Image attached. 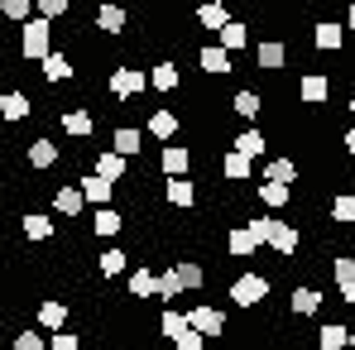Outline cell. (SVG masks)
I'll list each match as a JSON object with an SVG mask.
<instances>
[{"instance_id": "obj_48", "label": "cell", "mask_w": 355, "mask_h": 350, "mask_svg": "<svg viewBox=\"0 0 355 350\" xmlns=\"http://www.w3.org/2000/svg\"><path fill=\"white\" fill-rule=\"evenodd\" d=\"M341 297H346V302H355V283H341Z\"/></svg>"}, {"instance_id": "obj_12", "label": "cell", "mask_w": 355, "mask_h": 350, "mask_svg": "<svg viewBox=\"0 0 355 350\" xmlns=\"http://www.w3.org/2000/svg\"><path fill=\"white\" fill-rule=\"evenodd\" d=\"M58 164V144L53 139H34L29 144V168H53Z\"/></svg>"}, {"instance_id": "obj_10", "label": "cell", "mask_w": 355, "mask_h": 350, "mask_svg": "<svg viewBox=\"0 0 355 350\" xmlns=\"http://www.w3.org/2000/svg\"><path fill=\"white\" fill-rule=\"evenodd\" d=\"M77 192H82V202H96V211H101V207H106V202L116 197V187H111V182H101L96 173L82 177V187H77Z\"/></svg>"}, {"instance_id": "obj_28", "label": "cell", "mask_w": 355, "mask_h": 350, "mask_svg": "<svg viewBox=\"0 0 355 350\" xmlns=\"http://www.w3.org/2000/svg\"><path fill=\"white\" fill-rule=\"evenodd\" d=\"M317 307H322V292L317 288H293V312L297 317H312Z\"/></svg>"}, {"instance_id": "obj_34", "label": "cell", "mask_w": 355, "mask_h": 350, "mask_svg": "<svg viewBox=\"0 0 355 350\" xmlns=\"http://www.w3.org/2000/svg\"><path fill=\"white\" fill-rule=\"evenodd\" d=\"M341 39H346V34H341L336 24H317V34H312V44H317L322 53H331V49H341Z\"/></svg>"}, {"instance_id": "obj_47", "label": "cell", "mask_w": 355, "mask_h": 350, "mask_svg": "<svg viewBox=\"0 0 355 350\" xmlns=\"http://www.w3.org/2000/svg\"><path fill=\"white\" fill-rule=\"evenodd\" d=\"M173 346H178V350H202V336H197V331L187 326V336H178Z\"/></svg>"}, {"instance_id": "obj_2", "label": "cell", "mask_w": 355, "mask_h": 350, "mask_svg": "<svg viewBox=\"0 0 355 350\" xmlns=\"http://www.w3.org/2000/svg\"><path fill=\"white\" fill-rule=\"evenodd\" d=\"M19 53L29 62H44L53 53V24L49 19H29L24 24V34H19Z\"/></svg>"}, {"instance_id": "obj_17", "label": "cell", "mask_w": 355, "mask_h": 350, "mask_svg": "<svg viewBox=\"0 0 355 350\" xmlns=\"http://www.w3.org/2000/svg\"><path fill=\"white\" fill-rule=\"evenodd\" d=\"M164 197H168L173 207H192V202H197V187H192L187 177H168V187H164Z\"/></svg>"}, {"instance_id": "obj_52", "label": "cell", "mask_w": 355, "mask_h": 350, "mask_svg": "<svg viewBox=\"0 0 355 350\" xmlns=\"http://www.w3.org/2000/svg\"><path fill=\"white\" fill-rule=\"evenodd\" d=\"M351 111H355V101H351Z\"/></svg>"}, {"instance_id": "obj_13", "label": "cell", "mask_w": 355, "mask_h": 350, "mask_svg": "<svg viewBox=\"0 0 355 350\" xmlns=\"http://www.w3.org/2000/svg\"><path fill=\"white\" fill-rule=\"evenodd\" d=\"M197 62H202V72H211V77H226V72H231V53H221L216 44H211V49H202Z\"/></svg>"}, {"instance_id": "obj_33", "label": "cell", "mask_w": 355, "mask_h": 350, "mask_svg": "<svg viewBox=\"0 0 355 350\" xmlns=\"http://www.w3.org/2000/svg\"><path fill=\"white\" fill-rule=\"evenodd\" d=\"M159 331H164V336H168V341H178V336H187V317H182V312H173V307H168V312H164V317H159Z\"/></svg>"}, {"instance_id": "obj_45", "label": "cell", "mask_w": 355, "mask_h": 350, "mask_svg": "<svg viewBox=\"0 0 355 350\" xmlns=\"http://www.w3.org/2000/svg\"><path fill=\"white\" fill-rule=\"evenodd\" d=\"M15 350H49V341L34 336V331H24V336H15Z\"/></svg>"}, {"instance_id": "obj_51", "label": "cell", "mask_w": 355, "mask_h": 350, "mask_svg": "<svg viewBox=\"0 0 355 350\" xmlns=\"http://www.w3.org/2000/svg\"><path fill=\"white\" fill-rule=\"evenodd\" d=\"M346 346H355V331H351V341H346Z\"/></svg>"}, {"instance_id": "obj_16", "label": "cell", "mask_w": 355, "mask_h": 350, "mask_svg": "<svg viewBox=\"0 0 355 350\" xmlns=\"http://www.w3.org/2000/svg\"><path fill=\"white\" fill-rule=\"evenodd\" d=\"M245 44H250V29H245L240 19H231V24L221 29V44H216V49H221V53H236V49H245Z\"/></svg>"}, {"instance_id": "obj_36", "label": "cell", "mask_w": 355, "mask_h": 350, "mask_svg": "<svg viewBox=\"0 0 355 350\" xmlns=\"http://www.w3.org/2000/svg\"><path fill=\"white\" fill-rule=\"evenodd\" d=\"M19 226H24L29 240H49V235H53V221H49V216H39V211H34V216H24Z\"/></svg>"}, {"instance_id": "obj_29", "label": "cell", "mask_w": 355, "mask_h": 350, "mask_svg": "<svg viewBox=\"0 0 355 350\" xmlns=\"http://www.w3.org/2000/svg\"><path fill=\"white\" fill-rule=\"evenodd\" d=\"M221 173L231 177V182H245V177H250V159H240L236 149H231V154H221Z\"/></svg>"}, {"instance_id": "obj_21", "label": "cell", "mask_w": 355, "mask_h": 350, "mask_svg": "<svg viewBox=\"0 0 355 350\" xmlns=\"http://www.w3.org/2000/svg\"><path fill=\"white\" fill-rule=\"evenodd\" d=\"M346 341H351V331H346L341 322H327V326L317 331V346H322V350H341Z\"/></svg>"}, {"instance_id": "obj_11", "label": "cell", "mask_w": 355, "mask_h": 350, "mask_svg": "<svg viewBox=\"0 0 355 350\" xmlns=\"http://www.w3.org/2000/svg\"><path fill=\"white\" fill-rule=\"evenodd\" d=\"M39 326H44V331H67V307H62L58 297H49V302L39 307Z\"/></svg>"}, {"instance_id": "obj_19", "label": "cell", "mask_w": 355, "mask_h": 350, "mask_svg": "<svg viewBox=\"0 0 355 350\" xmlns=\"http://www.w3.org/2000/svg\"><path fill=\"white\" fill-rule=\"evenodd\" d=\"M264 149H269V139H264L259 130H245V134L236 139V154H240V159H259Z\"/></svg>"}, {"instance_id": "obj_31", "label": "cell", "mask_w": 355, "mask_h": 350, "mask_svg": "<svg viewBox=\"0 0 355 350\" xmlns=\"http://www.w3.org/2000/svg\"><path fill=\"white\" fill-rule=\"evenodd\" d=\"M96 24H101L106 34H120V29H125V10H120V5H101V10H96Z\"/></svg>"}, {"instance_id": "obj_27", "label": "cell", "mask_w": 355, "mask_h": 350, "mask_svg": "<svg viewBox=\"0 0 355 350\" xmlns=\"http://www.w3.org/2000/svg\"><path fill=\"white\" fill-rule=\"evenodd\" d=\"M197 19H202V29H216V34H221V29L231 24L226 5H202V10H197Z\"/></svg>"}, {"instance_id": "obj_20", "label": "cell", "mask_w": 355, "mask_h": 350, "mask_svg": "<svg viewBox=\"0 0 355 350\" xmlns=\"http://www.w3.org/2000/svg\"><path fill=\"white\" fill-rule=\"evenodd\" d=\"M173 279L182 283V288H202V279H207V274H202V264H197V259H178V264H173Z\"/></svg>"}, {"instance_id": "obj_9", "label": "cell", "mask_w": 355, "mask_h": 350, "mask_svg": "<svg viewBox=\"0 0 355 350\" xmlns=\"http://www.w3.org/2000/svg\"><path fill=\"white\" fill-rule=\"evenodd\" d=\"M327 91H331V87H327V77H322V72H307V77L297 82V96H302L307 106H322V101H327Z\"/></svg>"}, {"instance_id": "obj_3", "label": "cell", "mask_w": 355, "mask_h": 350, "mask_svg": "<svg viewBox=\"0 0 355 350\" xmlns=\"http://www.w3.org/2000/svg\"><path fill=\"white\" fill-rule=\"evenodd\" d=\"M231 297H236L240 307H259L269 297V279L264 274H240L236 283H231Z\"/></svg>"}, {"instance_id": "obj_37", "label": "cell", "mask_w": 355, "mask_h": 350, "mask_svg": "<svg viewBox=\"0 0 355 350\" xmlns=\"http://www.w3.org/2000/svg\"><path fill=\"white\" fill-rule=\"evenodd\" d=\"M44 77H49V82H62V77H72V62L62 58V53H49V58H44Z\"/></svg>"}, {"instance_id": "obj_7", "label": "cell", "mask_w": 355, "mask_h": 350, "mask_svg": "<svg viewBox=\"0 0 355 350\" xmlns=\"http://www.w3.org/2000/svg\"><path fill=\"white\" fill-rule=\"evenodd\" d=\"M187 164H192V154L182 149V144H164V154H159V168L168 177H182L187 173Z\"/></svg>"}, {"instance_id": "obj_42", "label": "cell", "mask_w": 355, "mask_h": 350, "mask_svg": "<svg viewBox=\"0 0 355 350\" xmlns=\"http://www.w3.org/2000/svg\"><path fill=\"white\" fill-rule=\"evenodd\" d=\"M178 292H182V283L173 279V269H168L164 279H154V297H178Z\"/></svg>"}, {"instance_id": "obj_32", "label": "cell", "mask_w": 355, "mask_h": 350, "mask_svg": "<svg viewBox=\"0 0 355 350\" xmlns=\"http://www.w3.org/2000/svg\"><path fill=\"white\" fill-rule=\"evenodd\" d=\"M62 130H67V134H77V139H82V134H92V111H62Z\"/></svg>"}, {"instance_id": "obj_15", "label": "cell", "mask_w": 355, "mask_h": 350, "mask_svg": "<svg viewBox=\"0 0 355 350\" xmlns=\"http://www.w3.org/2000/svg\"><path fill=\"white\" fill-rule=\"evenodd\" d=\"M29 111H34V106H29L24 91H5V96H0V116H5V120H24Z\"/></svg>"}, {"instance_id": "obj_41", "label": "cell", "mask_w": 355, "mask_h": 350, "mask_svg": "<svg viewBox=\"0 0 355 350\" xmlns=\"http://www.w3.org/2000/svg\"><path fill=\"white\" fill-rule=\"evenodd\" d=\"M0 15L19 24V19H29V0H0Z\"/></svg>"}, {"instance_id": "obj_44", "label": "cell", "mask_w": 355, "mask_h": 350, "mask_svg": "<svg viewBox=\"0 0 355 350\" xmlns=\"http://www.w3.org/2000/svg\"><path fill=\"white\" fill-rule=\"evenodd\" d=\"M49 350H82V341H77L72 331H53V336H49Z\"/></svg>"}, {"instance_id": "obj_5", "label": "cell", "mask_w": 355, "mask_h": 350, "mask_svg": "<svg viewBox=\"0 0 355 350\" xmlns=\"http://www.w3.org/2000/svg\"><path fill=\"white\" fill-rule=\"evenodd\" d=\"M182 317H187V326H192L197 336H221V331H226V317H221L216 307H207V302L192 307V312H182Z\"/></svg>"}, {"instance_id": "obj_6", "label": "cell", "mask_w": 355, "mask_h": 350, "mask_svg": "<svg viewBox=\"0 0 355 350\" xmlns=\"http://www.w3.org/2000/svg\"><path fill=\"white\" fill-rule=\"evenodd\" d=\"M139 149H144V134H139L135 125H120L116 134H111V154H120L125 164H130V159H135Z\"/></svg>"}, {"instance_id": "obj_1", "label": "cell", "mask_w": 355, "mask_h": 350, "mask_svg": "<svg viewBox=\"0 0 355 350\" xmlns=\"http://www.w3.org/2000/svg\"><path fill=\"white\" fill-rule=\"evenodd\" d=\"M245 231L254 235L259 245H274L279 254H293V250H297V231L288 226V221H274V216H254V221H250Z\"/></svg>"}, {"instance_id": "obj_40", "label": "cell", "mask_w": 355, "mask_h": 350, "mask_svg": "<svg viewBox=\"0 0 355 350\" xmlns=\"http://www.w3.org/2000/svg\"><path fill=\"white\" fill-rule=\"evenodd\" d=\"M331 216H336V221H355V192H341V197L331 202Z\"/></svg>"}, {"instance_id": "obj_49", "label": "cell", "mask_w": 355, "mask_h": 350, "mask_svg": "<svg viewBox=\"0 0 355 350\" xmlns=\"http://www.w3.org/2000/svg\"><path fill=\"white\" fill-rule=\"evenodd\" d=\"M346 154H355V130H351V134H346Z\"/></svg>"}, {"instance_id": "obj_23", "label": "cell", "mask_w": 355, "mask_h": 350, "mask_svg": "<svg viewBox=\"0 0 355 350\" xmlns=\"http://www.w3.org/2000/svg\"><path fill=\"white\" fill-rule=\"evenodd\" d=\"M173 130H178L173 111H164V106H159V111L149 116V134H154V139H173Z\"/></svg>"}, {"instance_id": "obj_22", "label": "cell", "mask_w": 355, "mask_h": 350, "mask_svg": "<svg viewBox=\"0 0 355 350\" xmlns=\"http://www.w3.org/2000/svg\"><path fill=\"white\" fill-rule=\"evenodd\" d=\"M288 197H293V187H279V182H259V202H264L269 211L288 207Z\"/></svg>"}, {"instance_id": "obj_25", "label": "cell", "mask_w": 355, "mask_h": 350, "mask_svg": "<svg viewBox=\"0 0 355 350\" xmlns=\"http://www.w3.org/2000/svg\"><path fill=\"white\" fill-rule=\"evenodd\" d=\"M149 87H154V91H173V87H178V67H173V62L149 67Z\"/></svg>"}, {"instance_id": "obj_35", "label": "cell", "mask_w": 355, "mask_h": 350, "mask_svg": "<svg viewBox=\"0 0 355 350\" xmlns=\"http://www.w3.org/2000/svg\"><path fill=\"white\" fill-rule=\"evenodd\" d=\"M231 106H236V116H245V120H259V111H264V101H259L254 91H236Z\"/></svg>"}, {"instance_id": "obj_14", "label": "cell", "mask_w": 355, "mask_h": 350, "mask_svg": "<svg viewBox=\"0 0 355 350\" xmlns=\"http://www.w3.org/2000/svg\"><path fill=\"white\" fill-rule=\"evenodd\" d=\"M120 226H125V216H120V211H111V207H101V211L92 216V231L101 235V240H111V235H120Z\"/></svg>"}, {"instance_id": "obj_18", "label": "cell", "mask_w": 355, "mask_h": 350, "mask_svg": "<svg viewBox=\"0 0 355 350\" xmlns=\"http://www.w3.org/2000/svg\"><path fill=\"white\" fill-rule=\"evenodd\" d=\"M293 177H297V164H293V159H274V164L264 168V177H259V182H279V187H288Z\"/></svg>"}, {"instance_id": "obj_8", "label": "cell", "mask_w": 355, "mask_h": 350, "mask_svg": "<svg viewBox=\"0 0 355 350\" xmlns=\"http://www.w3.org/2000/svg\"><path fill=\"white\" fill-rule=\"evenodd\" d=\"M125 168H130V164H125L120 154H111V149H101V154H96V177H101V182H111V187H116L120 177H125Z\"/></svg>"}, {"instance_id": "obj_4", "label": "cell", "mask_w": 355, "mask_h": 350, "mask_svg": "<svg viewBox=\"0 0 355 350\" xmlns=\"http://www.w3.org/2000/svg\"><path fill=\"white\" fill-rule=\"evenodd\" d=\"M144 82H149L144 67H116V72H111V96H116V101H130L135 91H144Z\"/></svg>"}, {"instance_id": "obj_38", "label": "cell", "mask_w": 355, "mask_h": 350, "mask_svg": "<svg viewBox=\"0 0 355 350\" xmlns=\"http://www.w3.org/2000/svg\"><path fill=\"white\" fill-rule=\"evenodd\" d=\"M125 259H130L125 250H106L96 264H101V274H106V279H116V274H125Z\"/></svg>"}, {"instance_id": "obj_46", "label": "cell", "mask_w": 355, "mask_h": 350, "mask_svg": "<svg viewBox=\"0 0 355 350\" xmlns=\"http://www.w3.org/2000/svg\"><path fill=\"white\" fill-rule=\"evenodd\" d=\"M62 10H67V0H39V15L44 19H58Z\"/></svg>"}, {"instance_id": "obj_24", "label": "cell", "mask_w": 355, "mask_h": 350, "mask_svg": "<svg viewBox=\"0 0 355 350\" xmlns=\"http://www.w3.org/2000/svg\"><path fill=\"white\" fill-rule=\"evenodd\" d=\"M226 250H231L236 259H245V254H254V250H259V240H254V235H250L245 226H240V231H231V235H226Z\"/></svg>"}, {"instance_id": "obj_30", "label": "cell", "mask_w": 355, "mask_h": 350, "mask_svg": "<svg viewBox=\"0 0 355 350\" xmlns=\"http://www.w3.org/2000/svg\"><path fill=\"white\" fill-rule=\"evenodd\" d=\"M254 58H259V67H269V72H274V67H284L288 49H284V44H259V49H254Z\"/></svg>"}, {"instance_id": "obj_26", "label": "cell", "mask_w": 355, "mask_h": 350, "mask_svg": "<svg viewBox=\"0 0 355 350\" xmlns=\"http://www.w3.org/2000/svg\"><path fill=\"white\" fill-rule=\"evenodd\" d=\"M53 207H58L62 216L72 221V216H77V211H82L87 202H82V192H77V187H58V197H53Z\"/></svg>"}, {"instance_id": "obj_43", "label": "cell", "mask_w": 355, "mask_h": 350, "mask_svg": "<svg viewBox=\"0 0 355 350\" xmlns=\"http://www.w3.org/2000/svg\"><path fill=\"white\" fill-rule=\"evenodd\" d=\"M331 274H336V283H355V259H351V254H341V259L331 264Z\"/></svg>"}, {"instance_id": "obj_50", "label": "cell", "mask_w": 355, "mask_h": 350, "mask_svg": "<svg viewBox=\"0 0 355 350\" xmlns=\"http://www.w3.org/2000/svg\"><path fill=\"white\" fill-rule=\"evenodd\" d=\"M351 29H355V5H351Z\"/></svg>"}, {"instance_id": "obj_39", "label": "cell", "mask_w": 355, "mask_h": 350, "mask_svg": "<svg viewBox=\"0 0 355 350\" xmlns=\"http://www.w3.org/2000/svg\"><path fill=\"white\" fill-rule=\"evenodd\" d=\"M130 297H154V274L149 269H135L130 274Z\"/></svg>"}]
</instances>
